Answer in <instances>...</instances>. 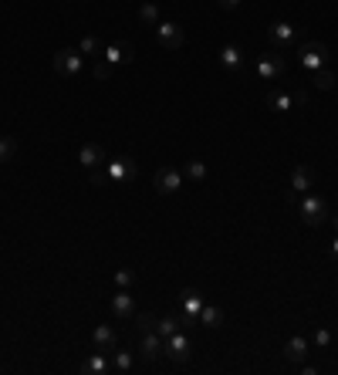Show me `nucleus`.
<instances>
[{
	"instance_id": "f257e3e1",
	"label": "nucleus",
	"mask_w": 338,
	"mask_h": 375,
	"mask_svg": "<svg viewBox=\"0 0 338 375\" xmlns=\"http://www.w3.org/2000/svg\"><path fill=\"white\" fill-rule=\"evenodd\" d=\"M297 213H301V220H304L308 227H322V223L332 216V213H328V200L318 196V193H304L301 203H297Z\"/></svg>"
},
{
	"instance_id": "f03ea898",
	"label": "nucleus",
	"mask_w": 338,
	"mask_h": 375,
	"mask_svg": "<svg viewBox=\"0 0 338 375\" xmlns=\"http://www.w3.org/2000/svg\"><path fill=\"white\" fill-rule=\"evenodd\" d=\"M54 71L65 75V78H78L84 71V54L78 47H61V51L54 54Z\"/></svg>"
},
{
	"instance_id": "7ed1b4c3",
	"label": "nucleus",
	"mask_w": 338,
	"mask_h": 375,
	"mask_svg": "<svg viewBox=\"0 0 338 375\" xmlns=\"http://www.w3.org/2000/svg\"><path fill=\"white\" fill-rule=\"evenodd\" d=\"M297 65H301L304 71H315V68L328 65V47L322 41H304L297 47Z\"/></svg>"
},
{
	"instance_id": "20e7f679",
	"label": "nucleus",
	"mask_w": 338,
	"mask_h": 375,
	"mask_svg": "<svg viewBox=\"0 0 338 375\" xmlns=\"http://www.w3.org/2000/svg\"><path fill=\"white\" fill-rule=\"evenodd\" d=\"M284 71H288V61H284L278 51H267V54L257 58V78H260V82H274V78H281Z\"/></svg>"
},
{
	"instance_id": "39448f33",
	"label": "nucleus",
	"mask_w": 338,
	"mask_h": 375,
	"mask_svg": "<svg viewBox=\"0 0 338 375\" xmlns=\"http://www.w3.org/2000/svg\"><path fill=\"white\" fill-rule=\"evenodd\" d=\"M203 294L193 291V288H186V291L179 294V325H193L196 318H200V311H203Z\"/></svg>"
},
{
	"instance_id": "423d86ee",
	"label": "nucleus",
	"mask_w": 338,
	"mask_h": 375,
	"mask_svg": "<svg viewBox=\"0 0 338 375\" xmlns=\"http://www.w3.org/2000/svg\"><path fill=\"white\" fill-rule=\"evenodd\" d=\"M267 109H274V112H291V109H304L308 105V98H304V91H267Z\"/></svg>"
},
{
	"instance_id": "0eeeda50",
	"label": "nucleus",
	"mask_w": 338,
	"mask_h": 375,
	"mask_svg": "<svg viewBox=\"0 0 338 375\" xmlns=\"http://www.w3.org/2000/svg\"><path fill=\"white\" fill-rule=\"evenodd\" d=\"M105 179H112V183H132L135 179V159L132 156L105 159Z\"/></svg>"
},
{
	"instance_id": "6e6552de",
	"label": "nucleus",
	"mask_w": 338,
	"mask_h": 375,
	"mask_svg": "<svg viewBox=\"0 0 338 375\" xmlns=\"http://www.w3.org/2000/svg\"><path fill=\"white\" fill-rule=\"evenodd\" d=\"M163 352H166L172 362H186L193 355V341H190V334L172 332L169 338H163Z\"/></svg>"
},
{
	"instance_id": "1a4fd4ad",
	"label": "nucleus",
	"mask_w": 338,
	"mask_h": 375,
	"mask_svg": "<svg viewBox=\"0 0 338 375\" xmlns=\"http://www.w3.org/2000/svg\"><path fill=\"white\" fill-rule=\"evenodd\" d=\"M153 31H156L159 47H166V51H179V47H183V27H179L176 21H159Z\"/></svg>"
},
{
	"instance_id": "9d476101",
	"label": "nucleus",
	"mask_w": 338,
	"mask_h": 375,
	"mask_svg": "<svg viewBox=\"0 0 338 375\" xmlns=\"http://www.w3.org/2000/svg\"><path fill=\"white\" fill-rule=\"evenodd\" d=\"M153 183H156L159 193H179V190H183V169L159 166L156 169V176H153Z\"/></svg>"
},
{
	"instance_id": "9b49d317",
	"label": "nucleus",
	"mask_w": 338,
	"mask_h": 375,
	"mask_svg": "<svg viewBox=\"0 0 338 375\" xmlns=\"http://www.w3.org/2000/svg\"><path fill=\"white\" fill-rule=\"evenodd\" d=\"M220 68L230 71V75H240L244 71V51H240V44L230 41L220 47Z\"/></svg>"
},
{
	"instance_id": "f8f14e48",
	"label": "nucleus",
	"mask_w": 338,
	"mask_h": 375,
	"mask_svg": "<svg viewBox=\"0 0 338 375\" xmlns=\"http://www.w3.org/2000/svg\"><path fill=\"white\" fill-rule=\"evenodd\" d=\"M139 355H142V359H149V362L163 355V334L156 332V328L139 332Z\"/></svg>"
},
{
	"instance_id": "ddd939ff",
	"label": "nucleus",
	"mask_w": 338,
	"mask_h": 375,
	"mask_svg": "<svg viewBox=\"0 0 338 375\" xmlns=\"http://www.w3.org/2000/svg\"><path fill=\"white\" fill-rule=\"evenodd\" d=\"M295 27L291 24H284V21H278V24H271L267 27V41L274 44L278 51H284V47H295Z\"/></svg>"
},
{
	"instance_id": "4468645a",
	"label": "nucleus",
	"mask_w": 338,
	"mask_h": 375,
	"mask_svg": "<svg viewBox=\"0 0 338 375\" xmlns=\"http://www.w3.org/2000/svg\"><path fill=\"white\" fill-rule=\"evenodd\" d=\"M82 372L84 375H105L112 372V352H98L95 348V355H88L82 362Z\"/></svg>"
},
{
	"instance_id": "2eb2a0df",
	"label": "nucleus",
	"mask_w": 338,
	"mask_h": 375,
	"mask_svg": "<svg viewBox=\"0 0 338 375\" xmlns=\"http://www.w3.org/2000/svg\"><path fill=\"white\" fill-rule=\"evenodd\" d=\"M109 68H119V65H128L132 61V47L128 44H109V47H102V54H98Z\"/></svg>"
},
{
	"instance_id": "dca6fc26",
	"label": "nucleus",
	"mask_w": 338,
	"mask_h": 375,
	"mask_svg": "<svg viewBox=\"0 0 338 375\" xmlns=\"http://www.w3.org/2000/svg\"><path fill=\"white\" fill-rule=\"evenodd\" d=\"M78 163H82L84 169L105 166V149H102L98 142H84L82 149H78Z\"/></svg>"
},
{
	"instance_id": "f3484780",
	"label": "nucleus",
	"mask_w": 338,
	"mask_h": 375,
	"mask_svg": "<svg viewBox=\"0 0 338 375\" xmlns=\"http://www.w3.org/2000/svg\"><path fill=\"white\" fill-rule=\"evenodd\" d=\"M311 186H315L311 169H308V166H295V169H291V196H304Z\"/></svg>"
},
{
	"instance_id": "a211bd4d",
	"label": "nucleus",
	"mask_w": 338,
	"mask_h": 375,
	"mask_svg": "<svg viewBox=\"0 0 338 375\" xmlns=\"http://www.w3.org/2000/svg\"><path fill=\"white\" fill-rule=\"evenodd\" d=\"M91 345H95L98 352H112V348L119 345V338H115V328H112V325H98V328L91 332Z\"/></svg>"
},
{
	"instance_id": "6ab92c4d",
	"label": "nucleus",
	"mask_w": 338,
	"mask_h": 375,
	"mask_svg": "<svg viewBox=\"0 0 338 375\" xmlns=\"http://www.w3.org/2000/svg\"><path fill=\"white\" fill-rule=\"evenodd\" d=\"M284 359H288V362H304V359H308V338H304V334L288 338V345H284Z\"/></svg>"
},
{
	"instance_id": "aec40b11",
	"label": "nucleus",
	"mask_w": 338,
	"mask_h": 375,
	"mask_svg": "<svg viewBox=\"0 0 338 375\" xmlns=\"http://www.w3.org/2000/svg\"><path fill=\"white\" fill-rule=\"evenodd\" d=\"M112 311H115V318H132L135 315V297L122 288V291L112 297Z\"/></svg>"
},
{
	"instance_id": "412c9836",
	"label": "nucleus",
	"mask_w": 338,
	"mask_h": 375,
	"mask_svg": "<svg viewBox=\"0 0 338 375\" xmlns=\"http://www.w3.org/2000/svg\"><path fill=\"white\" fill-rule=\"evenodd\" d=\"M112 369L115 372H132L135 369V355L126 348H112Z\"/></svg>"
},
{
	"instance_id": "4be33fe9",
	"label": "nucleus",
	"mask_w": 338,
	"mask_h": 375,
	"mask_svg": "<svg viewBox=\"0 0 338 375\" xmlns=\"http://www.w3.org/2000/svg\"><path fill=\"white\" fill-rule=\"evenodd\" d=\"M203 328H220V321H223V308H216V304H203V311H200V318H196Z\"/></svg>"
},
{
	"instance_id": "5701e85b",
	"label": "nucleus",
	"mask_w": 338,
	"mask_h": 375,
	"mask_svg": "<svg viewBox=\"0 0 338 375\" xmlns=\"http://www.w3.org/2000/svg\"><path fill=\"white\" fill-rule=\"evenodd\" d=\"M311 78H315V88H322V91H328V88H335V71H332L328 65H322V68H315V71H311Z\"/></svg>"
},
{
	"instance_id": "b1692460",
	"label": "nucleus",
	"mask_w": 338,
	"mask_h": 375,
	"mask_svg": "<svg viewBox=\"0 0 338 375\" xmlns=\"http://www.w3.org/2000/svg\"><path fill=\"white\" fill-rule=\"evenodd\" d=\"M139 21H142V24H146V27H156V24H159V7H156V3H149V0H146V3H142V7H139Z\"/></svg>"
},
{
	"instance_id": "393cba45",
	"label": "nucleus",
	"mask_w": 338,
	"mask_h": 375,
	"mask_svg": "<svg viewBox=\"0 0 338 375\" xmlns=\"http://www.w3.org/2000/svg\"><path fill=\"white\" fill-rule=\"evenodd\" d=\"M183 176H186V179H196V183H203V179H207V163H200V159H190V163L183 166Z\"/></svg>"
},
{
	"instance_id": "a878e982",
	"label": "nucleus",
	"mask_w": 338,
	"mask_h": 375,
	"mask_svg": "<svg viewBox=\"0 0 338 375\" xmlns=\"http://www.w3.org/2000/svg\"><path fill=\"white\" fill-rule=\"evenodd\" d=\"M17 156V142L14 135H0V163H10Z\"/></svg>"
},
{
	"instance_id": "bb28decb",
	"label": "nucleus",
	"mask_w": 338,
	"mask_h": 375,
	"mask_svg": "<svg viewBox=\"0 0 338 375\" xmlns=\"http://www.w3.org/2000/svg\"><path fill=\"white\" fill-rule=\"evenodd\" d=\"M78 51H82V54H88V58H98V54H102V41L88 34V38H82V44H78Z\"/></svg>"
},
{
	"instance_id": "cd10ccee",
	"label": "nucleus",
	"mask_w": 338,
	"mask_h": 375,
	"mask_svg": "<svg viewBox=\"0 0 338 375\" xmlns=\"http://www.w3.org/2000/svg\"><path fill=\"white\" fill-rule=\"evenodd\" d=\"M156 332L169 338L172 332H179V318H156Z\"/></svg>"
},
{
	"instance_id": "c85d7f7f",
	"label": "nucleus",
	"mask_w": 338,
	"mask_h": 375,
	"mask_svg": "<svg viewBox=\"0 0 338 375\" xmlns=\"http://www.w3.org/2000/svg\"><path fill=\"white\" fill-rule=\"evenodd\" d=\"M115 284H119V288H132V284H135V274H132V271H128V267H122V271H115Z\"/></svg>"
},
{
	"instance_id": "c756f323",
	"label": "nucleus",
	"mask_w": 338,
	"mask_h": 375,
	"mask_svg": "<svg viewBox=\"0 0 338 375\" xmlns=\"http://www.w3.org/2000/svg\"><path fill=\"white\" fill-rule=\"evenodd\" d=\"M91 71H95V78H112V71H115V68H109V65H105V61H102V58H98V61H95V68H91Z\"/></svg>"
},
{
	"instance_id": "7c9ffc66",
	"label": "nucleus",
	"mask_w": 338,
	"mask_h": 375,
	"mask_svg": "<svg viewBox=\"0 0 338 375\" xmlns=\"http://www.w3.org/2000/svg\"><path fill=\"white\" fill-rule=\"evenodd\" d=\"M149 328H156V315L142 311V315H139V332H149Z\"/></svg>"
},
{
	"instance_id": "2f4dec72",
	"label": "nucleus",
	"mask_w": 338,
	"mask_h": 375,
	"mask_svg": "<svg viewBox=\"0 0 338 375\" xmlns=\"http://www.w3.org/2000/svg\"><path fill=\"white\" fill-rule=\"evenodd\" d=\"M315 345H318V348H328V345H332V332L318 328V332H315Z\"/></svg>"
},
{
	"instance_id": "473e14b6",
	"label": "nucleus",
	"mask_w": 338,
	"mask_h": 375,
	"mask_svg": "<svg viewBox=\"0 0 338 375\" xmlns=\"http://www.w3.org/2000/svg\"><path fill=\"white\" fill-rule=\"evenodd\" d=\"M237 3H240V0H220V7H227V10H234Z\"/></svg>"
},
{
	"instance_id": "72a5a7b5",
	"label": "nucleus",
	"mask_w": 338,
	"mask_h": 375,
	"mask_svg": "<svg viewBox=\"0 0 338 375\" xmlns=\"http://www.w3.org/2000/svg\"><path fill=\"white\" fill-rule=\"evenodd\" d=\"M332 253H335V257H338V237H335V244H332Z\"/></svg>"
},
{
	"instance_id": "f704fd0d",
	"label": "nucleus",
	"mask_w": 338,
	"mask_h": 375,
	"mask_svg": "<svg viewBox=\"0 0 338 375\" xmlns=\"http://www.w3.org/2000/svg\"><path fill=\"white\" fill-rule=\"evenodd\" d=\"M335 230H338V216H335Z\"/></svg>"
},
{
	"instance_id": "c9c22d12",
	"label": "nucleus",
	"mask_w": 338,
	"mask_h": 375,
	"mask_svg": "<svg viewBox=\"0 0 338 375\" xmlns=\"http://www.w3.org/2000/svg\"><path fill=\"white\" fill-rule=\"evenodd\" d=\"M288 3H291V0H288Z\"/></svg>"
}]
</instances>
